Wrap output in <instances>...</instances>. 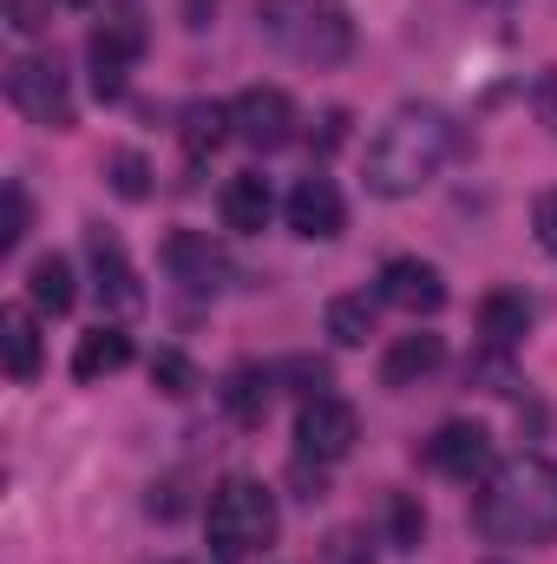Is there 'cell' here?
<instances>
[{
	"label": "cell",
	"instance_id": "cell-30",
	"mask_svg": "<svg viewBox=\"0 0 557 564\" xmlns=\"http://www.w3.org/2000/svg\"><path fill=\"white\" fill-rule=\"evenodd\" d=\"M538 119L551 126V139H557V73H545V86H538Z\"/></svg>",
	"mask_w": 557,
	"mask_h": 564
},
{
	"label": "cell",
	"instance_id": "cell-19",
	"mask_svg": "<svg viewBox=\"0 0 557 564\" xmlns=\"http://www.w3.org/2000/svg\"><path fill=\"white\" fill-rule=\"evenodd\" d=\"M26 295H33V308H40V315H66V308L79 302V282H73V263H66L59 250L33 257V270H26Z\"/></svg>",
	"mask_w": 557,
	"mask_h": 564
},
{
	"label": "cell",
	"instance_id": "cell-8",
	"mask_svg": "<svg viewBox=\"0 0 557 564\" xmlns=\"http://www.w3.org/2000/svg\"><path fill=\"white\" fill-rule=\"evenodd\" d=\"M230 132L250 144V151H282L295 139V99L282 86H250L230 99Z\"/></svg>",
	"mask_w": 557,
	"mask_h": 564
},
{
	"label": "cell",
	"instance_id": "cell-12",
	"mask_svg": "<svg viewBox=\"0 0 557 564\" xmlns=\"http://www.w3.org/2000/svg\"><path fill=\"white\" fill-rule=\"evenodd\" d=\"M86 250H92V289H99V308H106V315H139L144 289H139V270H132L125 250H119V237L92 230Z\"/></svg>",
	"mask_w": 557,
	"mask_h": 564
},
{
	"label": "cell",
	"instance_id": "cell-27",
	"mask_svg": "<svg viewBox=\"0 0 557 564\" xmlns=\"http://www.w3.org/2000/svg\"><path fill=\"white\" fill-rule=\"evenodd\" d=\"M26 237V191L20 184H7V224H0V250H13Z\"/></svg>",
	"mask_w": 557,
	"mask_h": 564
},
{
	"label": "cell",
	"instance_id": "cell-3",
	"mask_svg": "<svg viewBox=\"0 0 557 564\" xmlns=\"http://www.w3.org/2000/svg\"><path fill=\"white\" fill-rule=\"evenodd\" d=\"M256 20H263V33L282 53H295L308 66H335L354 46V20H348L341 0H263Z\"/></svg>",
	"mask_w": 557,
	"mask_h": 564
},
{
	"label": "cell",
	"instance_id": "cell-10",
	"mask_svg": "<svg viewBox=\"0 0 557 564\" xmlns=\"http://www.w3.org/2000/svg\"><path fill=\"white\" fill-rule=\"evenodd\" d=\"M381 302L414 315V322L419 315H439L446 308V276L433 263H419V257H394V263H381Z\"/></svg>",
	"mask_w": 557,
	"mask_h": 564
},
{
	"label": "cell",
	"instance_id": "cell-13",
	"mask_svg": "<svg viewBox=\"0 0 557 564\" xmlns=\"http://www.w3.org/2000/svg\"><path fill=\"white\" fill-rule=\"evenodd\" d=\"M426 459H433L446 479H479V473L492 466V433H485L479 421H446L439 433H433Z\"/></svg>",
	"mask_w": 557,
	"mask_h": 564
},
{
	"label": "cell",
	"instance_id": "cell-28",
	"mask_svg": "<svg viewBox=\"0 0 557 564\" xmlns=\"http://www.w3.org/2000/svg\"><path fill=\"white\" fill-rule=\"evenodd\" d=\"M7 26H13V33H40L46 20H40V7H33V0H7Z\"/></svg>",
	"mask_w": 557,
	"mask_h": 564
},
{
	"label": "cell",
	"instance_id": "cell-4",
	"mask_svg": "<svg viewBox=\"0 0 557 564\" xmlns=\"http://www.w3.org/2000/svg\"><path fill=\"white\" fill-rule=\"evenodd\" d=\"M204 525H210V545L223 552V558H250V552H263L270 539H276V492L263 486V479H223L217 492H210V506H204Z\"/></svg>",
	"mask_w": 557,
	"mask_h": 564
},
{
	"label": "cell",
	"instance_id": "cell-9",
	"mask_svg": "<svg viewBox=\"0 0 557 564\" xmlns=\"http://www.w3.org/2000/svg\"><path fill=\"white\" fill-rule=\"evenodd\" d=\"M282 217H288V230H295L302 243H328V237H341L348 204H341L335 177H315V171H308V177H295V191H288Z\"/></svg>",
	"mask_w": 557,
	"mask_h": 564
},
{
	"label": "cell",
	"instance_id": "cell-29",
	"mask_svg": "<svg viewBox=\"0 0 557 564\" xmlns=\"http://www.w3.org/2000/svg\"><path fill=\"white\" fill-rule=\"evenodd\" d=\"M328 564H368V558H361V539H354V532H335V545H328Z\"/></svg>",
	"mask_w": 557,
	"mask_h": 564
},
{
	"label": "cell",
	"instance_id": "cell-14",
	"mask_svg": "<svg viewBox=\"0 0 557 564\" xmlns=\"http://www.w3.org/2000/svg\"><path fill=\"white\" fill-rule=\"evenodd\" d=\"M217 210H223V230L256 237V230H270V217H276V191H270V177H263V171H237V177L223 184Z\"/></svg>",
	"mask_w": 557,
	"mask_h": 564
},
{
	"label": "cell",
	"instance_id": "cell-6",
	"mask_svg": "<svg viewBox=\"0 0 557 564\" xmlns=\"http://www.w3.org/2000/svg\"><path fill=\"white\" fill-rule=\"evenodd\" d=\"M144 46H151V33H144V20L132 7L92 26L86 59H92V93H99V99H119V93H125V73L144 59Z\"/></svg>",
	"mask_w": 557,
	"mask_h": 564
},
{
	"label": "cell",
	"instance_id": "cell-16",
	"mask_svg": "<svg viewBox=\"0 0 557 564\" xmlns=\"http://www.w3.org/2000/svg\"><path fill=\"white\" fill-rule=\"evenodd\" d=\"M532 322H538V302H532L525 289H492V295L479 302V328H485L492 348H518V341L532 335Z\"/></svg>",
	"mask_w": 557,
	"mask_h": 564
},
{
	"label": "cell",
	"instance_id": "cell-2",
	"mask_svg": "<svg viewBox=\"0 0 557 564\" xmlns=\"http://www.w3.org/2000/svg\"><path fill=\"white\" fill-rule=\"evenodd\" d=\"M479 532L492 545H551L557 539V459H505L479 506H472Z\"/></svg>",
	"mask_w": 557,
	"mask_h": 564
},
{
	"label": "cell",
	"instance_id": "cell-22",
	"mask_svg": "<svg viewBox=\"0 0 557 564\" xmlns=\"http://www.w3.org/2000/svg\"><path fill=\"white\" fill-rule=\"evenodd\" d=\"M223 139H237L230 132V106H190L184 112V151L190 158H210Z\"/></svg>",
	"mask_w": 557,
	"mask_h": 564
},
{
	"label": "cell",
	"instance_id": "cell-21",
	"mask_svg": "<svg viewBox=\"0 0 557 564\" xmlns=\"http://www.w3.org/2000/svg\"><path fill=\"white\" fill-rule=\"evenodd\" d=\"M374 315H381V302L354 289V295H335V302H328L321 328H328V341H335V348H361V341L374 335Z\"/></svg>",
	"mask_w": 557,
	"mask_h": 564
},
{
	"label": "cell",
	"instance_id": "cell-24",
	"mask_svg": "<svg viewBox=\"0 0 557 564\" xmlns=\"http://www.w3.org/2000/svg\"><path fill=\"white\" fill-rule=\"evenodd\" d=\"M106 177H112V191H119L125 204H144V197H151V164H144V151H112V158H106Z\"/></svg>",
	"mask_w": 557,
	"mask_h": 564
},
{
	"label": "cell",
	"instance_id": "cell-25",
	"mask_svg": "<svg viewBox=\"0 0 557 564\" xmlns=\"http://www.w3.org/2000/svg\"><path fill=\"white\" fill-rule=\"evenodd\" d=\"M387 539H394L401 552H419V539H426V512H419L414 492H387Z\"/></svg>",
	"mask_w": 557,
	"mask_h": 564
},
{
	"label": "cell",
	"instance_id": "cell-1",
	"mask_svg": "<svg viewBox=\"0 0 557 564\" xmlns=\"http://www.w3.org/2000/svg\"><path fill=\"white\" fill-rule=\"evenodd\" d=\"M452 158V119L439 106H401L368 144V191L374 197H419Z\"/></svg>",
	"mask_w": 557,
	"mask_h": 564
},
{
	"label": "cell",
	"instance_id": "cell-20",
	"mask_svg": "<svg viewBox=\"0 0 557 564\" xmlns=\"http://www.w3.org/2000/svg\"><path fill=\"white\" fill-rule=\"evenodd\" d=\"M0 361L13 381H33L40 375V328L26 308H0Z\"/></svg>",
	"mask_w": 557,
	"mask_h": 564
},
{
	"label": "cell",
	"instance_id": "cell-31",
	"mask_svg": "<svg viewBox=\"0 0 557 564\" xmlns=\"http://www.w3.org/2000/svg\"><path fill=\"white\" fill-rule=\"evenodd\" d=\"M53 7H92V0H53Z\"/></svg>",
	"mask_w": 557,
	"mask_h": 564
},
{
	"label": "cell",
	"instance_id": "cell-11",
	"mask_svg": "<svg viewBox=\"0 0 557 564\" xmlns=\"http://www.w3.org/2000/svg\"><path fill=\"white\" fill-rule=\"evenodd\" d=\"M164 270H171V282H184L190 295H217L223 276H230L223 250H217L204 230H171V237H164Z\"/></svg>",
	"mask_w": 557,
	"mask_h": 564
},
{
	"label": "cell",
	"instance_id": "cell-7",
	"mask_svg": "<svg viewBox=\"0 0 557 564\" xmlns=\"http://www.w3.org/2000/svg\"><path fill=\"white\" fill-rule=\"evenodd\" d=\"M354 440H361V414H354L341 394H315V401H302V414H295V453H302V459L335 466V459L354 453Z\"/></svg>",
	"mask_w": 557,
	"mask_h": 564
},
{
	"label": "cell",
	"instance_id": "cell-17",
	"mask_svg": "<svg viewBox=\"0 0 557 564\" xmlns=\"http://www.w3.org/2000/svg\"><path fill=\"white\" fill-rule=\"evenodd\" d=\"M119 368H132V335H125V328L99 322L92 335H79V348H73V381H106V375H119Z\"/></svg>",
	"mask_w": 557,
	"mask_h": 564
},
{
	"label": "cell",
	"instance_id": "cell-23",
	"mask_svg": "<svg viewBox=\"0 0 557 564\" xmlns=\"http://www.w3.org/2000/svg\"><path fill=\"white\" fill-rule=\"evenodd\" d=\"M151 388H157V394H171V401L197 394V368H190V355H177V348H157V355H151Z\"/></svg>",
	"mask_w": 557,
	"mask_h": 564
},
{
	"label": "cell",
	"instance_id": "cell-18",
	"mask_svg": "<svg viewBox=\"0 0 557 564\" xmlns=\"http://www.w3.org/2000/svg\"><path fill=\"white\" fill-rule=\"evenodd\" d=\"M270 388H276V375L270 368H230L223 375V414L237 426H263V414H270Z\"/></svg>",
	"mask_w": 557,
	"mask_h": 564
},
{
	"label": "cell",
	"instance_id": "cell-26",
	"mask_svg": "<svg viewBox=\"0 0 557 564\" xmlns=\"http://www.w3.org/2000/svg\"><path fill=\"white\" fill-rule=\"evenodd\" d=\"M532 230H538V243H545V257L557 263V191H545V197L532 204Z\"/></svg>",
	"mask_w": 557,
	"mask_h": 564
},
{
	"label": "cell",
	"instance_id": "cell-5",
	"mask_svg": "<svg viewBox=\"0 0 557 564\" xmlns=\"http://www.w3.org/2000/svg\"><path fill=\"white\" fill-rule=\"evenodd\" d=\"M7 99H13V112H26L46 132H73V93H66V73L53 59H40V53L13 59L7 66Z\"/></svg>",
	"mask_w": 557,
	"mask_h": 564
},
{
	"label": "cell",
	"instance_id": "cell-15",
	"mask_svg": "<svg viewBox=\"0 0 557 564\" xmlns=\"http://www.w3.org/2000/svg\"><path fill=\"white\" fill-rule=\"evenodd\" d=\"M439 361H446V341L439 335H394V348L381 355V388H419V381H433L439 375Z\"/></svg>",
	"mask_w": 557,
	"mask_h": 564
}]
</instances>
